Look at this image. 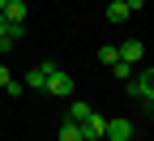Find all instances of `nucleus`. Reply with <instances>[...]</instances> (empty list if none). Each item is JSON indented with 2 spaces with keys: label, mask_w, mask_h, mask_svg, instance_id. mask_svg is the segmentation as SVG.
I'll return each instance as SVG.
<instances>
[{
  "label": "nucleus",
  "mask_w": 154,
  "mask_h": 141,
  "mask_svg": "<svg viewBox=\"0 0 154 141\" xmlns=\"http://www.w3.org/2000/svg\"><path fill=\"white\" fill-rule=\"evenodd\" d=\"M116 51H120V60H124V64H133V69L146 60V43H141V38H128V43H120Z\"/></svg>",
  "instance_id": "39448f33"
},
{
  "label": "nucleus",
  "mask_w": 154,
  "mask_h": 141,
  "mask_svg": "<svg viewBox=\"0 0 154 141\" xmlns=\"http://www.w3.org/2000/svg\"><path fill=\"white\" fill-rule=\"evenodd\" d=\"M5 26H9V22H5V13H0V34H5Z\"/></svg>",
  "instance_id": "2eb2a0df"
},
{
  "label": "nucleus",
  "mask_w": 154,
  "mask_h": 141,
  "mask_svg": "<svg viewBox=\"0 0 154 141\" xmlns=\"http://www.w3.org/2000/svg\"><path fill=\"white\" fill-rule=\"evenodd\" d=\"M128 98L146 103V111L154 107V69H133V77H128Z\"/></svg>",
  "instance_id": "f257e3e1"
},
{
  "label": "nucleus",
  "mask_w": 154,
  "mask_h": 141,
  "mask_svg": "<svg viewBox=\"0 0 154 141\" xmlns=\"http://www.w3.org/2000/svg\"><path fill=\"white\" fill-rule=\"evenodd\" d=\"M60 141H82V128H77L73 120H64L60 124Z\"/></svg>",
  "instance_id": "9d476101"
},
{
  "label": "nucleus",
  "mask_w": 154,
  "mask_h": 141,
  "mask_svg": "<svg viewBox=\"0 0 154 141\" xmlns=\"http://www.w3.org/2000/svg\"><path fill=\"white\" fill-rule=\"evenodd\" d=\"M107 22H111V26H124V22H128V9L120 5V0H111V5H107Z\"/></svg>",
  "instance_id": "6e6552de"
},
{
  "label": "nucleus",
  "mask_w": 154,
  "mask_h": 141,
  "mask_svg": "<svg viewBox=\"0 0 154 141\" xmlns=\"http://www.w3.org/2000/svg\"><path fill=\"white\" fill-rule=\"evenodd\" d=\"M5 22H26V0H9L5 5Z\"/></svg>",
  "instance_id": "0eeeda50"
},
{
  "label": "nucleus",
  "mask_w": 154,
  "mask_h": 141,
  "mask_svg": "<svg viewBox=\"0 0 154 141\" xmlns=\"http://www.w3.org/2000/svg\"><path fill=\"white\" fill-rule=\"evenodd\" d=\"M77 128H82V137L86 141H103V128H107V115H99V111H90L86 120H82V124H77Z\"/></svg>",
  "instance_id": "20e7f679"
},
{
  "label": "nucleus",
  "mask_w": 154,
  "mask_h": 141,
  "mask_svg": "<svg viewBox=\"0 0 154 141\" xmlns=\"http://www.w3.org/2000/svg\"><path fill=\"white\" fill-rule=\"evenodd\" d=\"M111 77H120V81H128V77H133V64H124V60H116V64H111Z\"/></svg>",
  "instance_id": "f8f14e48"
},
{
  "label": "nucleus",
  "mask_w": 154,
  "mask_h": 141,
  "mask_svg": "<svg viewBox=\"0 0 154 141\" xmlns=\"http://www.w3.org/2000/svg\"><path fill=\"white\" fill-rule=\"evenodd\" d=\"M9 81H13V77H9V69L0 64V90H9Z\"/></svg>",
  "instance_id": "4468645a"
},
{
  "label": "nucleus",
  "mask_w": 154,
  "mask_h": 141,
  "mask_svg": "<svg viewBox=\"0 0 154 141\" xmlns=\"http://www.w3.org/2000/svg\"><path fill=\"white\" fill-rule=\"evenodd\" d=\"M5 5H9V0H0V13H5Z\"/></svg>",
  "instance_id": "dca6fc26"
},
{
  "label": "nucleus",
  "mask_w": 154,
  "mask_h": 141,
  "mask_svg": "<svg viewBox=\"0 0 154 141\" xmlns=\"http://www.w3.org/2000/svg\"><path fill=\"white\" fill-rule=\"evenodd\" d=\"M56 69H60L56 60H43V64H34V69L26 73V81H22V86H26V90H43V86H47V77H51Z\"/></svg>",
  "instance_id": "f03ea898"
},
{
  "label": "nucleus",
  "mask_w": 154,
  "mask_h": 141,
  "mask_svg": "<svg viewBox=\"0 0 154 141\" xmlns=\"http://www.w3.org/2000/svg\"><path fill=\"white\" fill-rule=\"evenodd\" d=\"M90 111H94V107H90V103H82V98H77V103H69V120H73V124H82Z\"/></svg>",
  "instance_id": "1a4fd4ad"
},
{
  "label": "nucleus",
  "mask_w": 154,
  "mask_h": 141,
  "mask_svg": "<svg viewBox=\"0 0 154 141\" xmlns=\"http://www.w3.org/2000/svg\"><path fill=\"white\" fill-rule=\"evenodd\" d=\"M43 90H47V94H56V98H69V94H73V77L56 69V73L47 77V86H43Z\"/></svg>",
  "instance_id": "423d86ee"
},
{
  "label": "nucleus",
  "mask_w": 154,
  "mask_h": 141,
  "mask_svg": "<svg viewBox=\"0 0 154 141\" xmlns=\"http://www.w3.org/2000/svg\"><path fill=\"white\" fill-rule=\"evenodd\" d=\"M120 5H124V0H120Z\"/></svg>",
  "instance_id": "f3484780"
},
{
  "label": "nucleus",
  "mask_w": 154,
  "mask_h": 141,
  "mask_svg": "<svg viewBox=\"0 0 154 141\" xmlns=\"http://www.w3.org/2000/svg\"><path fill=\"white\" fill-rule=\"evenodd\" d=\"M133 137H137L133 120H107V128H103V141H133Z\"/></svg>",
  "instance_id": "7ed1b4c3"
},
{
  "label": "nucleus",
  "mask_w": 154,
  "mask_h": 141,
  "mask_svg": "<svg viewBox=\"0 0 154 141\" xmlns=\"http://www.w3.org/2000/svg\"><path fill=\"white\" fill-rule=\"evenodd\" d=\"M82 141H86V137H82Z\"/></svg>",
  "instance_id": "a211bd4d"
},
{
  "label": "nucleus",
  "mask_w": 154,
  "mask_h": 141,
  "mask_svg": "<svg viewBox=\"0 0 154 141\" xmlns=\"http://www.w3.org/2000/svg\"><path fill=\"white\" fill-rule=\"evenodd\" d=\"M116 60H120V51H116L111 43H107V47H99V64H107V69H111Z\"/></svg>",
  "instance_id": "9b49d317"
},
{
  "label": "nucleus",
  "mask_w": 154,
  "mask_h": 141,
  "mask_svg": "<svg viewBox=\"0 0 154 141\" xmlns=\"http://www.w3.org/2000/svg\"><path fill=\"white\" fill-rule=\"evenodd\" d=\"M124 9H128V17L133 13H146V0H124Z\"/></svg>",
  "instance_id": "ddd939ff"
}]
</instances>
